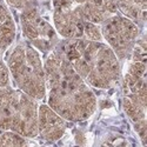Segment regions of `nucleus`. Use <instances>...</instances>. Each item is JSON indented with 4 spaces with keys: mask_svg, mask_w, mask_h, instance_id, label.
Masks as SVG:
<instances>
[{
    "mask_svg": "<svg viewBox=\"0 0 147 147\" xmlns=\"http://www.w3.org/2000/svg\"><path fill=\"white\" fill-rule=\"evenodd\" d=\"M92 64L86 61L85 59H81L79 58L78 60L74 61V68L77 69L78 74H80L81 77H87L88 73L92 71Z\"/></svg>",
    "mask_w": 147,
    "mask_h": 147,
    "instance_id": "obj_3",
    "label": "nucleus"
},
{
    "mask_svg": "<svg viewBox=\"0 0 147 147\" xmlns=\"http://www.w3.org/2000/svg\"><path fill=\"white\" fill-rule=\"evenodd\" d=\"M14 38V33L13 34H8V35H0V50H5V48L13 41Z\"/></svg>",
    "mask_w": 147,
    "mask_h": 147,
    "instance_id": "obj_8",
    "label": "nucleus"
},
{
    "mask_svg": "<svg viewBox=\"0 0 147 147\" xmlns=\"http://www.w3.org/2000/svg\"><path fill=\"white\" fill-rule=\"evenodd\" d=\"M7 1H8L11 5L16 6V7H21V6H22V3H24V0H7Z\"/></svg>",
    "mask_w": 147,
    "mask_h": 147,
    "instance_id": "obj_11",
    "label": "nucleus"
},
{
    "mask_svg": "<svg viewBox=\"0 0 147 147\" xmlns=\"http://www.w3.org/2000/svg\"><path fill=\"white\" fill-rule=\"evenodd\" d=\"M25 58H26V53H25V50L22 47H17L14 52L12 53L11 58H9V69L12 71L13 74L18 73L20 71V68L25 65Z\"/></svg>",
    "mask_w": 147,
    "mask_h": 147,
    "instance_id": "obj_1",
    "label": "nucleus"
},
{
    "mask_svg": "<svg viewBox=\"0 0 147 147\" xmlns=\"http://www.w3.org/2000/svg\"><path fill=\"white\" fill-rule=\"evenodd\" d=\"M84 32L86 33L87 38L93 40V41H99L101 39L100 31L98 30V27L94 25L93 22H90V21L84 22Z\"/></svg>",
    "mask_w": 147,
    "mask_h": 147,
    "instance_id": "obj_2",
    "label": "nucleus"
},
{
    "mask_svg": "<svg viewBox=\"0 0 147 147\" xmlns=\"http://www.w3.org/2000/svg\"><path fill=\"white\" fill-rule=\"evenodd\" d=\"M34 45L36 46V47H39L40 50H47L48 47H50V44H48L46 40H36V39H34Z\"/></svg>",
    "mask_w": 147,
    "mask_h": 147,
    "instance_id": "obj_10",
    "label": "nucleus"
},
{
    "mask_svg": "<svg viewBox=\"0 0 147 147\" xmlns=\"http://www.w3.org/2000/svg\"><path fill=\"white\" fill-rule=\"evenodd\" d=\"M24 24V32L30 39H36L39 36V31L32 22H22Z\"/></svg>",
    "mask_w": 147,
    "mask_h": 147,
    "instance_id": "obj_7",
    "label": "nucleus"
},
{
    "mask_svg": "<svg viewBox=\"0 0 147 147\" xmlns=\"http://www.w3.org/2000/svg\"><path fill=\"white\" fill-rule=\"evenodd\" d=\"M87 79H88V81L91 82V85H93V86H95V87L105 88V87L108 86V82L105 81V80L100 77V74L96 72V69H93V68H92V71L88 73V76H87Z\"/></svg>",
    "mask_w": 147,
    "mask_h": 147,
    "instance_id": "obj_4",
    "label": "nucleus"
},
{
    "mask_svg": "<svg viewBox=\"0 0 147 147\" xmlns=\"http://www.w3.org/2000/svg\"><path fill=\"white\" fill-rule=\"evenodd\" d=\"M77 1H78V3H80V4H82V3H86L87 0H77Z\"/></svg>",
    "mask_w": 147,
    "mask_h": 147,
    "instance_id": "obj_12",
    "label": "nucleus"
},
{
    "mask_svg": "<svg viewBox=\"0 0 147 147\" xmlns=\"http://www.w3.org/2000/svg\"><path fill=\"white\" fill-rule=\"evenodd\" d=\"M104 8L106 12L114 13V12H117V9H118V4H117V1H114V0H109V1H107L104 5Z\"/></svg>",
    "mask_w": 147,
    "mask_h": 147,
    "instance_id": "obj_9",
    "label": "nucleus"
},
{
    "mask_svg": "<svg viewBox=\"0 0 147 147\" xmlns=\"http://www.w3.org/2000/svg\"><path fill=\"white\" fill-rule=\"evenodd\" d=\"M26 59H27V63L28 65L34 69V68H40L41 66V61L39 58V54L36 53L34 50L30 48V50L26 51Z\"/></svg>",
    "mask_w": 147,
    "mask_h": 147,
    "instance_id": "obj_5",
    "label": "nucleus"
},
{
    "mask_svg": "<svg viewBox=\"0 0 147 147\" xmlns=\"http://www.w3.org/2000/svg\"><path fill=\"white\" fill-rule=\"evenodd\" d=\"M129 74L136 78H141L145 74V64L141 61H136L129 67Z\"/></svg>",
    "mask_w": 147,
    "mask_h": 147,
    "instance_id": "obj_6",
    "label": "nucleus"
}]
</instances>
